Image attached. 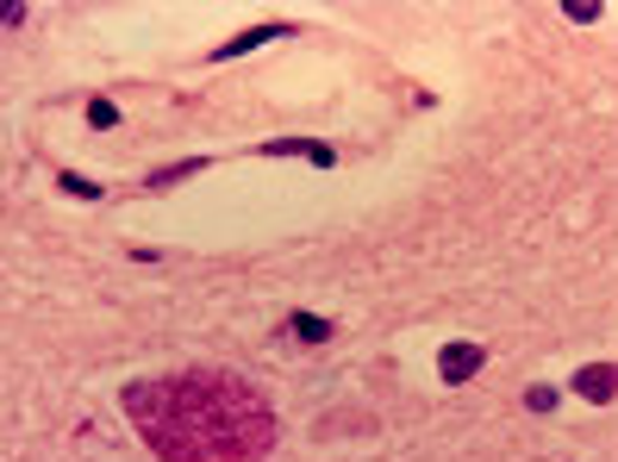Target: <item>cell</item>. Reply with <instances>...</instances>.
<instances>
[{
	"label": "cell",
	"mask_w": 618,
	"mask_h": 462,
	"mask_svg": "<svg viewBox=\"0 0 618 462\" xmlns=\"http://www.w3.org/2000/svg\"><path fill=\"white\" fill-rule=\"evenodd\" d=\"M200 169H206V156H188V163H169V169H156V176L144 181L150 194H169L175 181H188V176H200Z\"/></svg>",
	"instance_id": "obj_6"
},
{
	"label": "cell",
	"mask_w": 618,
	"mask_h": 462,
	"mask_svg": "<svg viewBox=\"0 0 618 462\" xmlns=\"http://www.w3.org/2000/svg\"><path fill=\"white\" fill-rule=\"evenodd\" d=\"M294 337H300V344H325V337H331V325H325V319H313V312H294Z\"/></svg>",
	"instance_id": "obj_7"
},
{
	"label": "cell",
	"mask_w": 618,
	"mask_h": 462,
	"mask_svg": "<svg viewBox=\"0 0 618 462\" xmlns=\"http://www.w3.org/2000/svg\"><path fill=\"white\" fill-rule=\"evenodd\" d=\"M525 407H531V412H556V387H531V394H525Z\"/></svg>",
	"instance_id": "obj_11"
},
{
	"label": "cell",
	"mask_w": 618,
	"mask_h": 462,
	"mask_svg": "<svg viewBox=\"0 0 618 462\" xmlns=\"http://www.w3.org/2000/svg\"><path fill=\"white\" fill-rule=\"evenodd\" d=\"M269 38H294V26H288V20H275V26H250V31H238L231 44H219L213 63H231V56H244V51H263Z\"/></svg>",
	"instance_id": "obj_4"
},
{
	"label": "cell",
	"mask_w": 618,
	"mask_h": 462,
	"mask_svg": "<svg viewBox=\"0 0 618 462\" xmlns=\"http://www.w3.org/2000/svg\"><path fill=\"white\" fill-rule=\"evenodd\" d=\"M263 156H306V163H319V169H331V163H338V151H331V144H319V138H269V144H263Z\"/></svg>",
	"instance_id": "obj_5"
},
{
	"label": "cell",
	"mask_w": 618,
	"mask_h": 462,
	"mask_svg": "<svg viewBox=\"0 0 618 462\" xmlns=\"http://www.w3.org/2000/svg\"><path fill=\"white\" fill-rule=\"evenodd\" d=\"M563 13H569L575 26H594V20L606 13V7H600V0H563Z\"/></svg>",
	"instance_id": "obj_10"
},
{
	"label": "cell",
	"mask_w": 618,
	"mask_h": 462,
	"mask_svg": "<svg viewBox=\"0 0 618 462\" xmlns=\"http://www.w3.org/2000/svg\"><path fill=\"white\" fill-rule=\"evenodd\" d=\"M88 126H94V131H106V126H119V106L106 101V94H100V101H88Z\"/></svg>",
	"instance_id": "obj_9"
},
{
	"label": "cell",
	"mask_w": 618,
	"mask_h": 462,
	"mask_svg": "<svg viewBox=\"0 0 618 462\" xmlns=\"http://www.w3.org/2000/svg\"><path fill=\"white\" fill-rule=\"evenodd\" d=\"M569 387L588 400V407H613L618 400V362H588V369H575Z\"/></svg>",
	"instance_id": "obj_2"
},
{
	"label": "cell",
	"mask_w": 618,
	"mask_h": 462,
	"mask_svg": "<svg viewBox=\"0 0 618 462\" xmlns=\"http://www.w3.org/2000/svg\"><path fill=\"white\" fill-rule=\"evenodd\" d=\"M125 412L163 462H263L275 450V407L231 369H181L125 387Z\"/></svg>",
	"instance_id": "obj_1"
},
{
	"label": "cell",
	"mask_w": 618,
	"mask_h": 462,
	"mask_svg": "<svg viewBox=\"0 0 618 462\" xmlns=\"http://www.w3.org/2000/svg\"><path fill=\"white\" fill-rule=\"evenodd\" d=\"M481 362H488V350H481V344H444V350H438V375L456 387V382H469Z\"/></svg>",
	"instance_id": "obj_3"
},
{
	"label": "cell",
	"mask_w": 618,
	"mask_h": 462,
	"mask_svg": "<svg viewBox=\"0 0 618 462\" xmlns=\"http://www.w3.org/2000/svg\"><path fill=\"white\" fill-rule=\"evenodd\" d=\"M56 188H63V194H75V201H100V181H88V176H70V169L56 176Z\"/></svg>",
	"instance_id": "obj_8"
}]
</instances>
